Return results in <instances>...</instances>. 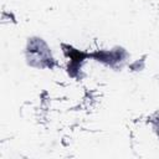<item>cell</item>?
Masks as SVG:
<instances>
[{
  "label": "cell",
  "mask_w": 159,
  "mask_h": 159,
  "mask_svg": "<svg viewBox=\"0 0 159 159\" xmlns=\"http://www.w3.org/2000/svg\"><path fill=\"white\" fill-rule=\"evenodd\" d=\"M25 57L27 65L35 68H52L55 65L51 48L41 37H30L27 40Z\"/></svg>",
  "instance_id": "cell-1"
},
{
  "label": "cell",
  "mask_w": 159,
  "mask_h": 159,
  "mask_svg": "<svg viewBox=\"0 0 159 159\" xmlns=\"http://www.w3.org/2000/svg\"><path fill=\"white\" fill-rule=\"evenodd\" d=\"M96 61L102 62L107 66H111L113 68L116 67H122L125 60L128 58V53L124 48L122 47H116L111 50H102L92 55Z\"/></svg>",
  "instance_id": "cell-2"
},
{
  "label": "cell",
  "mask_w": 159,
  "mask_h": 159,
  "mask_svg": "<svg viewBox=\"0 0 159 159\" xmlns=\"http://www.w3.org/2000/svg\"><path fill=\"white\" fill-rule=\"evenodd\" d=\"M150 123H152V127H153L154 133H155L157 137L159 138V112L154 113V114L150 117Z\"/></svg>",
  "instance_id": "cell-3"
}]
</instances>
